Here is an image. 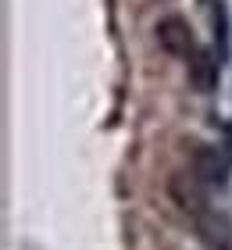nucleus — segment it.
I'll list each match as a JSON object with an SVG mask.
<instances>
[{
  "label": "nucleus",
  "mask_w": 232,
  "mask_h": 250,
  "mask_svg": "<svg viewBox=\"0 0 232 250\" xmlns=\"http://www.w3.org/2000/svg\"><path fill=\"white\" fill-rule=\"evenodd\" d=\"M211 21H214V47H218V61H229L232 54V36H229V11L222 0L211 4Z\"/></svg>",
  "instance_id": "nucleus-6"
},
{
  "label": "nucleus",
  "mask_w": 232,
  "mask_h": 250,
  "mask_svg": "<svg viewBox=\"0 0 232 250\" xmlns=\"http://www.w3.org/2000/svg\"><path fill=\"white\" fill-rule=\"evenodd\" d=\"M168 193H171V200H175L193 222L204 218V214L211 211V204H207V186H204L193 172H190V175H171V179H168Z\"/></svg>",
  "instance_id": "nucleus-2"
},
{
  "label": "nucleus",
  "mask_w": 232,
  "mask_h": 250,
  "mask_svg": "<svg viewBox=\"0 0 232 250\" xmlns=\"http://www.w3.org/2000/svg\"><path fill=\"white\" fill-rule=\"evenodd\" d=\"M196 232H200V240L211 250H232V222L222 211L211 208L204 218H196Z\"/></svg>",
  "instance_id": "nucleus-5"
},
{
  "label": "nucleus",
  "mask_w": 232,
  "mask_h": 250,
  "mask_svg": "<svg viewBox=\"0 0 232 250\" xmlns=\"http://www.w3.org/2000/svg\"><path fill=\"white\" fill-rule=\"evenodd\" d=\"M186 64H190V83H193L196 93H214L218 83H222V61H218V54L196 50Z\"/></svg>",
  "instance_id": "nucleus-4"
},
{
  "label": "nucleus",
  "mask_w": 232,
  "mask_h": 250,
  "mask_svg": "<svg viewBox=\"0 0 232 250\" xmlns=\"http://www.w3.org/2000/svg\"><path fill=\"white\" fill-rule=\"evenodd\" d=\"M193 175L200 179L207 189H222L229 183V161L225 154L211 143H193Z\"/></svg>",
  "instance_id": "nucleus-3"
},
{
  "label": "nucleus",
  "mask_w": 232,
  "mask_h": 250,
  "mask_svg": "<svg viewBox=\"0 0 232 250\" xmlns=\"http://www.w3.org/2000/svg\"><path fill=\"white\" fill-rule=\"evenodd\" d=\"M157 43H161V50L171 54V58H186L190 61L196 50V40H193V29H190V21H186L182 15H168V18H161L157 21Z\"/></svg>",
  "instance_id": "nucleus-1"
}]
</instances>
